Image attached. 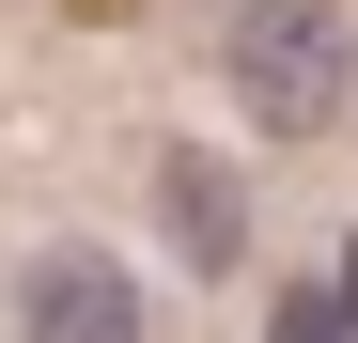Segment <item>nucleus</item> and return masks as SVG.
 Wrapping results in <instances>:
<instances>
[{"label": "nucleus", "mask_w": 358, "mask_h": 343, "mask_svg": "<svg viewBox=\"0 0 358 343\" xmlns=\"http://www.w3.org/2000/svg\"><path fill=\"white\" fill-rule=\"evenodd\" d=\"M16 343H141V281L109 250H47L16 265Z\"/></svg>", "instance_id": "f03ea898"}, {"label": "nucleus", "mask_w": 358, "mask_h": 343, "mask_svg": "<svg viewBox=\"0 0 358 343\" xmlns=\"http://www.w3.org/2000/svg\"><path fill=\"white\" fill-rule=\"evenodd\" d=\"M265 343H358V312L327 297V281H280V297H265Z\"/></svg>", "instance_id": "20e7f679"}, {"label": "nucleus", "mask_w": 358, "mask_h": 343, "mask_svg": "<svg viewBox=\"0 0 358 343\" xmlns=\"http://www.w3.org/2000/svg\"><path fill=\"white\" fill-rule=\"evenodd\" d=\"M218 63H234V94L265 109V141H327L343 109H358V31H343V0H234Z\"/></svg>", "instance_id": "f257e3e1"}, {"label": "nucleus", "mask_w": 358, "mask_h": 343, "mask_svg": "<svg viewBox=\"0 0 358 343\" xmlns=\"http://www.w3.org/2000/svg\"><path fill=\"white\" fill-rule=\"evenodd\" d=\"M327 297H343V312H358V234H343V281H327Z\"/></svg>", "instance_id": "39448f33"}, {"label": "nucleus", "mask_w": 358, "mask_h": 343, "mask_svg": "<svg viewBox=\"0 0 358 343\" xmlns=\"http://www.w3.org/2000/svg\"><path fill=\"white\" fill-rule=\"evenodd\" d=\"M156 218H171L187 265H234V250H250V188H234L218 156H156Z\"/></svg>", "instance_id": "7ed1b4c3"}]
</instances>
